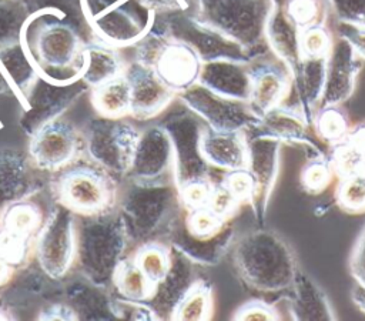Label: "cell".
Listing matches in <instances>:
<instances>
[{
	"label": "cell",
	"instance_id": "cell-36",
	"mask_svg": "<svg viewBox=\"0 0 365 321\" xmlns=\"http://www.w3.org/2000/svg\"><path fill=\"white\" fill-rule=\"evenodd\" d=\"M29 16L33 13H51L71 23L86 39L93 41L94 36L84 17L81 0H20Z\"/></svg>",
	"mask_w": 365,
	"mask_h": 321
},
{
	"label": "cell",
	"instance_id": "cell-10",
	"mask_svg": "<svg viewBox=\"0 0 365 321\" xmlns=\"http://www.w3.org/2000/svg\"><path fill=\"white\" fill-rule=\"evenodd\" d=\"M154 24L171 39L188 44L200 56L202 63L212 60L251 63L261 58L240 43L200 21L194 14H187L185 11L157 13Z\"/></svg>",
	"mask_w": 365,
	"mask_h": 321
},
{
	"label": "cell",
	"instance_id": "cell-20",
	"mask_svg": "<svg viewBox=\"0 0 365 321\" xmlns=\"http://www.w3.org/2000/svg\"><path fill=\"white\" fill-rule=\"evenodd\" d=\"M201 66L200 56L188 44L170 36L151 63V68L175 94L198 81Z\"/></svg>",
	"mask_w": 365,
	"mask_h": 321
},
{
	"label": "cell",
	"instance_id": "cell-30",
	"mask_svg": "<svg viewBox=\"0 0 365 321\" xmlns=\"http://www.w3.org/2000/svg\"><path fill=\"white\" fill-rule=\"evenodd\" d=\"M289 312L298 321L336 320L324 290L304 271L298 270L291 285Z\"/></svg>",
	"mask_w": 365,
	"mask_h": 321
},
{
	"label": "cell",
	"instance_id": "cell-42",
	"mask_svg": "<svg viewBox=\"0 0 365 321\" xmlns=\"http://www.w3.org/2000/svg\"><path fill=\"white\" fill-rule=\"evenodd\" d=\"M334 168L328 156H319L309 158L301 170V187L305 193L319 194L322 193L332 180Z\"/></svg>",
	"mask_w": 365,
	"mask_h": 321
},
{
	"label": "cell",
	"instance_id": "cell-51",
	"mask_svg": "<svg viewBox=\"0 0 365 321\" xmlns=\"http://www.w3.org/2000/svg\"><path fill=\"white\" fill-rule=\"evenodd\" d=\"M237 321H272L281 320L274 305L262 300H251L244 302L232 315Z\"/></svg>",
	"mask_w": 365,
	"mask_h": 321
},
{
	"label": "cell",
	"instance_id": "cell-24",
	"mask_svg": "<svg viewBox=\"0 0 365 321\" xmlns=\"http://www.w3.org/2000/svg\"><path fill=\"white\" fill-rule=\"evenodd\" d=\"M195 263L171 248V264L165 277L155 284L148 304L160 320H171L177 305L200 278Z\"/></svg>",
	"mask_w": 365,
	"mask_h": 321
},
{
	"label": "cell",
	"instance_id": "cell-33",
	"mask_svg": "<svg viewBox=\"0 0 365 321\" xmlns=\"http://www.w3.org/2000/svg\"><path fill=\"white\" fill-rule=\"evenodd\" d=\"M328 157L339 178L365 174V121L351 127L342 141L331 146Z\"/></svg>",
	"mask_w": 365,
	"mask_h": 321
},
{
	"label": "cell",
	"instance_id": "cell-48",
	"mask_svg": "<svg viewBox=\"0 0 365 321\" xmlns=\"http://www.w3.org/2000/svg\"><path fill=\"white\" fill-rule=\"evenodd\" d=\"M111 308L115 318L121 320H160L148 302L131 301L121 297H113Z\"/></svg>",
	"mask_w": 365,
	"mask_h": 321
},
{
	"label": "cell",
	"instance_id": "cell-37",
	"mask_svg": "<svg viewBox=\"0 0 365 321\" xmlns=\"http://www.w3.org/2000/svg\"><path fill=\"white\" fill-rule=\"evenodd\" d=\"M212 315V287L198 278L177 305L171 320L204 321Z\"/></svg>",
	"mask_w": 365,
	"mask_h": 321
},
{
	"label": "cell",
	"instance_id": "cell-1",
	"mask_svg": "<svg viewBox=\"0 0 365 321\" xmlns=\"http://www.w3.org/2000/svg\"><path fill=\"white\" fill-rule=\"evenodd\" d=\"M20 40L38 76L57 83L81 77L87 41L67 20L51 13H33L24 23Z\"/></svg>",
	"mask_w": 365,
	"mask_h": 321
},
{
	"label": "cell",
	"instance_id": "cell-50",
	"mask_svg": "<svg viewBox=\"0 0 365 321\" xmlns=\"http://www.w3.org/2000/svg\"><path fill=\"white\" fill-rule=\"evenodd\" d=\"M336 21L365 26V0H327Z\"/></svg>",
	"mask_w": 365,
	"mask_h": 321
},
{
	"label": "cell",
	"instance_id": "cell-44",
	"mask_svg": "<svg viewBox=\"0 0 365 321\" xmlns=\"http://www.w3.org/2000/svg\"><path fill=\"white\" fill-rule=\"evenodd\" d=\"M334 37L327 24H315L301 30L299 47L302 57H328L334 46Z\"/></svg>",
	"mask_w": 365,
	"mask_h": 321
},
{
	"label": "cell",
	"instance_id": "cell-17",
	"mask_svg": "<svg viewBox=\"0 0 365 321\" xmlns=\"http://www.w3.org/2000/svg\"><path fill=\"white\" fill-rule=\"evenodd\" d=\"M29 157L41 171H58L78 154L81 137L77 130L60 118L47 123L29 137Z\"/></svg>",
	"mask_w": 365,
	"mask_h": 321
},
{
	"label": "cell",
	"instance_id": "cell-53",
	"mask_svg": "<svg viewBox=\"0 0 365 321\" xmlns=\"http://www.w3.org/2000/svg\"><path fill=\"white\" fill-rule=\"evenodd\" d=\"M335 33L338 37L344 39L355 51L359 58L365 60V26L336 21Z\"/></svg>",
	"mask_w": 365,
	"mask_h": 321
},
{
	"label": "cell",
	"instance_id": "cell-4",
	"mask_svg": "<svg viewBox=\"0 0 365 321\" xmlns=\"http://www.w3.org/2000/svg\"><path fill=\"white\" fill-rule=\"evenodd\" d=\"M234 265L238 277L259 292L289 290L299 270L288 243L264 227L248 231L235 243Z\"/></svg>",
	"mask_w": 365,
	"mask_h": 321
},
{
	"label": "cell",
	"instance_id": "cell-35",
	"mask_svg": "<svg viewBox=\"0 0 365 321\" xmlns=\"http://www.w3.org/2000/svg\"><path fill=\"white\" fill-rule=\"evenodd\" d=\"M113 288L115 295L121 298L148 302L153 297L155 284L141 271L133 257H125L115 270Z\"/></svg>",
	"mask_w": 365,
	"mask_h": 321
},
{
	"label": "cell",
	"instance_id": "cell-41",
	"mask_svg": "<svg viewBox=\"0 0 365 321\" xmlns=\"http://www.w3.org/2000/svg\"><path fill=\"white\" fill-rule=\"evenodd\" d=\"M27 17L20 0H0V47L20 40Z\"/></svg>",
	"mask_w": 365,
	"mask_h": 321
},
{
	"label": "cell",
	"instance_id": "cell-43",
	"mask_svg": "<svg viewBox=\"0 0 365 321\" xmlns=\"http://www.w3.org/2000/svg\"><path fill=\"white\" fill-rule=\"evenodd\" d=\"M335 197L338 205L346 213L365 211V174L341 178Z\"/></svg>",
	"mask_w": 365,
	"mask_h": 321
},
{
	"label": "cell",
	"instance_id": "cell-8",
	"mask_svg": "<svg viewBox=\"0 0 365 321\" xmlns=\"http://www.w3.org/2000/svg\"><path fill=\"white\" fill-rule=\"evenodd\" d=\"M160 124L170 136L174 151V184L211 178V165L201 153V134L207 126L178 97L160 114Z\"/></svg>",
	"mask_w": 365,
	"mask_h": 321
},
{
	"label": "cell",
	"instance_id": "cell-15",
	"mask_svg": "<svg viewBox=\"0 0 365 321\" xmlns=\"http://www.w3.org/2000/svg\"><path fill=\"white\" fill-rule=\"evenodd\" d=\"M125 178L141 183L174 181V151L168 133L160 124L140 131Z\"/></svg>",
	"mask_w": 365,
	"mask_h": 321
},
{
	"label": "cell",
	"instance_id": "cell-47",
	"mask_svg": "<svg viewBox=\"0 0 365 321\" xmlns=\"http://www.w3.org/2000/svg\"><path fill=\"white\" fill-rule=\"evenodd\" d=\"M240 204H252L255 195V178L248 168L225 171L220 180Z\"/></svg>",
	"mask_w": 365,
	"mask_h": 321
},
{
	"label": "cell",
	"instance_id": "cell-34",
	"mask_svg": "<svg viewBox=\"0 0 365 321\" xmlns=\"http://www.w3.org/2000/svg\"><path fill=\"white\" fill-rule=\"evenodd\" d=\"M91 103L98 116L125 117L130 114L131 94L125 76H118L91 88Z\"/></svg>",
	"mask_w": 365,
	"mask_h": 321
},
{
	"label": "cell",
	"instance_id": "cell-56",
	"mask_svg": "<svg viewBox=\"0 0 365 321\" xmlns=\"http://www.w3.org/2000/svg\"><path fill=\"white\" fill-rule=\"evenodd\" d=\"M155 13L187 11L191 0H144Z\"/></svg>",
	"mask_w": 365,
	"mask_h": 321
},
{
	"label": "cell",
	"instance_id": "cell-39",
	"mask_svg": "<svg viewBox=\"0 0 365 321\" xmlns=\"http://www.w3.org/2000/svg\"><path fill=\"white\" fill-rule=\"evenodd\" d=\"M133 260L141 271L157 284L161 281L171 264V247L167 243H147L134 250Z\"/></svg>",
	"mask_w": 365,
	"mask_h": 321
},
{
	"label": "cell",
	"instance_id": "cell-38",
	"mask_svg": "<svg viewBox=\"0 0 365 321\" xmlns=\"http://www.w3.org/2000/svg\"><path fill=\"white\" fill-rule=\"evenodd\" d=\"M41 208L29 198L17 201L6 208L0 217V227L26 237L37 235L43 224Z\"/></svg>",
	"mask_w": 365,
	"mask_h": 321
},
{
	"label": "cell",
	"instance_id": "cell-16",
	"mask_svg": "<svg viewBox=\"0 0 365 321\" xmlns=\"http://www.w3.org/2000/svg\"><path fill=\"white\" fill-rule=\"evenodd\" d=\"M251 136H247L245 133L248 144L247 168L255 178V195L251 207L259 227H264L268 203L279 171L282 143L258 130H251Z\"/></svg>",
	"mask_w": 365,
	"mask_h": 321
},
{
	"label": "cell",
	"instance_id": "cell-54",
	"mask_svg": "<svg viewBox=\"0 0 365 321\" xmlns=\"http://www.w3.org/2000/svg\"><path fill=\"white\" fill-rule=\"evenodd\" d=\"M349 268L352 277L356 280L358 284L365 285V224L358 235V240L352 248Z\"/></svg>",
	"mask_w": 365,
	"mask_h": 321
},
{
	"label": "cell",
	"instance_id": "cell-18",
	"mask_svg": "<svg viewBox=\"0 0 365 321\" xmlns=\"http://www.w3.org/2000/svg\"><path fill=\"white\" fill-rule=\"evenodd\" d=\"M124 76L130 84V116L135 120L158 117L177 98V94L150 66L134 60L125 66Z\"/></svg>",
	"mask_w": 365,
	"mask_h": 321
},
{
	"label": "cell",
	"instance_id": "cell-59",
	"mask_svg": "<svg viewBox=\"0 0 365 321\" xmlns=\"http://www.w3.org/2000/svg\"><path fill=\"white\" fill-rule=\"evenodd\" d=\"M272 6H278V7H287L288 0H271Z\"/></svg>",
	"mask_w": 365,
	"mask_h": 321
},
{
	"label": "cell",
	"instance_id": "cell-3",
	"mask_svg": "<svg viewBox=\"0 0 365 321\" xmlns=\"http://www.w3.org/2000/svg\"><path fill=\"white\" fill-rule=\"evenodd\" d=\"M115 207L124 221L131 248L165 243L171 224L181 207L174 181L141 183L124 178L115 191Z\"/></svg>",
	"mask_w": 365,
	"mask_h": 321
},
{
	"label": "cell",
	"instance_id": "cell-9",
	"mask_svg": "<svg viewBox=\"0 0 365 321\" xmlns=\"http://www.w3.org/2000/svg\"><path fill=\"white\" fill-rule=\"evenodd\" d=\"M140 130L124 117L98 116L83 133V146L90 161L117 183L127 177Z\"/></svg>",
	"mask_w": 365,
	"mask_h": 321
},
{
	"label": "cell",
	"instance_id": "cell-28",
	"mask_svg": "<svg viewBox=\"0 0 365 321\" xmlns=\"http://www.w3.org/2000/svg\"><path fill=\"white\" fill-rule=\"evenodd\" d=\"M299 27L287 13V7L272 6L265 24V41L274 56L287 66L294 76L302 60L299 47Z\"/></svg>",
	"mask_w": 365,
	"mask_h": 321
},
{
	"label": "cell",
	"instance_id": "cell-58",
	"mask_svg": "<svg viewBox=\"0 0 365 321\" xmlns=\"http://www.w3.org/2000/svg\"><path fill=\"white\" fill-rule=\"evenodd\" d=\"M11 274H13V265H10L6 260L0 257V285L7 284Z\"/></svg>",
	"mask_w": 365,
	"mask_h": 321
},
{
	"label": "cell",
	"instance_id": "cell-29",
	"mask_svg": "<svg viewBox=\"0 0 365 321\" xmlns=\"http://www.w3.org/2000/svg\"><path fill=\"white\" fill-rule=\"evenodd\" d=\"M113 294L110 288L93 284L78 274L77 280L64 287V302L78 320H113Z\"/></svg>",
	"mask_w": 365,
	"mask_h": 321
},
{
	"label": "cell",
	"instance_id": "cell-45",
	"mask_svg": "<svg viewBox=\"0 0 365 321\" xmlns=\"http://www.w3.org/2000/svg\"><path fill=\"white\" fill-rule=\"evenodd\" d=\"M287 13L299 30H304L315 24H324L328 7L322 0H288Z\"/></svg>",
	"mask_w": 365,
	"mask_h": 321
},
{
	"label": "cell",
	"instance_id": "cell-11",
	"mask_svg": "<svg viewBox=\"0 0 365 321\" xmlns=\"http://www.w3.org/2000/svg\"><path fill=\"white\" fill-rule=\"evenodd\" d=\"M74 220L76 214L57 201L47 213L36 235V255L38 267L51 280L66 277L74 265Z\"/></svg>",
	"mask_w": 365,
	"mask_h": 321
},
{
	"label": "cell",
	"instance_id": "cell-23",
	"mask_svg": "<svg viewBox=\"0 0 365 321\" xmlns=\"http://www.w3.org/2000/svg\"><path fill=\"white\" fill-rule=\"evenodd\" d=\"M359 71V57L344 39L336 36L327 58L325 88L319 104L341 106L344 101H346L355 90Z\"/></svg>",
	"mask_w": 365,
	"mask_h": 321
},
{
	"label": "cell",
	"instance_id": "cell-6",
	"mask_svg": "<svg viewBox=\"0 0 365 321\" xmlns=\"http://www.w3.org/2000/svg\"><path fill=\"white\" fill-rule=\"evenodd\" d=\"M271 9V0H197L194 16L262 57L268 50L265 24Z\"/></svg>",
	"mask_w": 365,
	"mask_h": 321
},
{
	"label": "cell",
	"instance_id": "cell-55",
	"mask_svg": "<svg viewBox=\"0 0 365 321\" xmlns=\"http://www.w3.org/2000/svg\"><path fill=\"white\" fill-rule=\"evenodd\" d=\"M38 320H78L66 302L51 304L38 312Z\"/></svg>",
	"mask_w": 365,
	"mask_h": 321
},
{
	"label": "cell",
	"instance_id": "cell-21",
	"mask_svg": "<svg viewBox=\"0 0 365 321\" xmlns=\"http://www.w3.org/2000/svg\"><path fill=\"white\" fill-rule=\"evenodd\" d=\"M257 60L251 63V91L248 104L261 118L269 110L282 106L292 90V76L281 61Z\"/></svg>",
	"mask_w": 365,
	"mask_h": 321
},
{
	"label": "cell",
	"instance_id": "cell-31",
	"mask_svg": "<svg viewBox=\"0 0 365 321\" xmlns=\"http://www.w3.org/2000/svg\"><path fill=\"white\" fill-rule=\"evenodd\" d=\"M328 57H302L297 73L292 76V88L297 96V107L312 123L315 104L321 103L325 78H327Z\"/></svg>",
	"mask_w": 365,
	"mask_h": 321
},
{
	"label": "cell",
	"instance_id": "cell-40",
	"mask_svg": "<svg viewBox=\"0 0 365 321\" xmlns=\"http://www.w3.org/2000/svg\"><path fill=\"white\" fill-rule=\"evenodd\" d=\"M312 126L318 137L329 147L342 141L351 130L349 120L339 106H321L314 114Z\"/></svg>",
	"mask_w": 365,
	"mask_h": 321
},
{
	"label": "cell",
	"instance_id": "cell-2",
	"mask_svg": "<svg viewBox=\"0 0 365 321\" xmlns=\"http://www.w3.org/2000/svg\"><path fill=\"white\" fill-rule=\"evenodd\" d=\"M74 230V267L78 274L96 285L113 290L115 270L131 248L115 204L96 214H76Z\"/></svg>",
	"mask_w": 365,
	"mask_h": 321
},
{
	"label": "cell",
	"instance_id": "cell-14",
	"mask_svg": "<svg viewBox=\"0 0 365 321\" xmlns=\"http://www.w3.org/2000/svg\"><path fill=\"white\" fill-rule=\"evenodd\" d=\"M177 97L212 130L247 133L255 130L261 123L248 101L224 97L200 83L192 84Z\"/></svg>",
	"mask_w": 365,
	"mask_h": 321
},
{
	"label": "cell",
	"instance_id": "cell-19",
	"mask_svg": "<svg viewBox=\"0 0 365 321\" xmlns=\"http://www.w3.org/2000/svg\"><path fill=\"white\" fill-rule=\"evenodd\" d=\"M29 154L0 150V217L11 204L27 200L41 188V177Z\"/></svg>",
	"mask_w": 365,
	"mask_h": 321
},
{
	"label": "cell",
	"instance_id": "cell-12",
	"mask_svg": "<svg viewBox=\"0 0 365 321\" xmlns=\"http://www.w3.org/2000/svg\"><path fill=\"white\" fill-rule=\"evenodd\" d=\"M90 87L81 80L70 83L50 81L38 76L20 100L19 127L27 136L63 116Z\"/></svg>",
	"mask_w": 365,
	"mask_h": 321
},
{
	"label": "cell",
	"instance_id": "cell-25",
	"mask_svg": "<svg viewBox=\"0 0 365 321\" xmlns=\"http://www.w3.org/2000/svg\"><path fill=\"white\" fill-rule=\"evenodd\" d=\"M251 63L235 60L205 61L201 66L197 83L224 97L248 101L251 91Z\"/></svg>",
	"mask_w": 365,
	"mask_h": 321
},
{
	"label": "cell",
	"instance_id": "cell-26",
	"mask_svg": "<svg viewBox=\"0 0 365 321\" xmlns=\"http://www.w3.org/2000/svg\"><path fill=\"white\" fill-rule=\"evenodd\" d=\"M200 146L204 158L212 168L230 171L248 165L245 131H218L205 126Z\"/></svg>",
	"mask_w": 365,
	"mask_h": 321
},
{
	"label": "cell",
	"instance_id": "cell-46",
	"mask_svg": "<svg viewBox=\"0 0 365 321\" xmlns=\"http://www.w3.org/2000/svg\"><path fill=\"white\" fill-rule=\"evenodd\" d=\"M31 238L0 227V257L13 267L21 265L30 254Z\"/></svg>",
	"mask_w": 365,
	"mask_h": 321
},
{
	"label": "cell",
	"instance_id": "cell-22",
	"mask_svg": "<svg viewBox=\"0 0 365 321\" xmlns=\"http://www.w3.org/2000/svg\"><path fill=\"white\" fill-rule=\"evenodd\" d=\"M312 123L298 107L282 104L265 113L255 130L277 138L282 144H304L319 156H328L329 151L324 148V141L315 130L312 131Z\"/></svg>",
	"mask_w": 365,
	"mask_h": 321
},
{
	"label": "cell",
	"instance_id": "cell-49",
	"mask_svg": "<svg viewBox=\"0 0 365 321\" xmlns=\"http://www.w3.org/2000/svg\"><path fill=\"white\" fill-rule=\"evenodd\" d=\"M214 188V181L210 180H200V181H192L190 184L182 185L178 190L181 203L188 207V208H200V207H207L212 194Z\"/></svg>",
	"mask_w": 365,
	"mask_h": 321
},
{
	"label": "cell",
	"instance_id": "cell-57",
	"mask_svg": "<svg viewBox=\"0 0 365 321\" xmlns=\"http://www.w3.org/2000/svg\"><path fill=\"white\" fill-rule=\"evenodd\" d=\"M351 295H352V301L358 305V308L365 312V285L356 284L352 288Z\"/></svg>",
	"mask_w": 365,
	"mask_h": 321
},
{
	"label": "cell",
	"instance_id": "cell-13",
	"mask_svg": "<svg viewBox=\"0 0 365 321\" xmlns=\"http://www.w3.org/2000/svg\"><path fill=\"white\" fill-rule=\"evenodd\" d=\"M118 183L96 167H71L56 183L57 201L76 214H96L115 204Z\"/></svg>",
	"mask_w": 365,
	"mask_h": 321
},
{
	"label": "cell",
	"instance_id": "cell-5",
	"mask_svg": "<svg viewBox=\"0 0 365 321\" xmlns=\"http://www.w3.org/2000/svg\"><path fill=\"white\" fill-rule=\"evenodd\" d=\"M235 241V224L210 207H181L165 243L197 265H217Z\"/></svg>",
	"mask_w": 365,
	"mask_h": 321
},
{
	"label": "cell",
	"instance_id": "cell-32",
	"mask_svg": "<svg viewBox=\"0 0 365 321\" xmlns=\"http://www.w3.org/2000/svg\"><path fill=\"white\" fill-rule=\"evenodd\" d=\"M125 71V64L117 51V47L103 43L100 40L88 41L84 47V63L81 70V80L94 88L107 83Z\"/></svg>",
	"mask_w": 365,
	"mask_h": 321
},
{
	"label": "cell",
	"instance_id": "cell-7",
	"mask_svg": "<svg viewBox=\"0 0 365 321\" xmlns=\"http://www.w3.org/2000/svg\"><path fill=\"white\" fill-rule=\"evenodd\" d=\"M81 7L94 40L117 49L135 46L157 16L144 0H81Z\"/></svg>",
	"mask_w": 365,
	"mask_h": 321
},
{
	"label": "cell",
	"instance_id": "cell-27",
	"mask_svg": "<svg viewBox=\"0 0 365 321\" xmlns=\"http://www.w3.org/2000/svg\"><path fill=\"white\" fill-rule=\"evenodd\" d=\"M37 77V68L21 40L0 47V96L20 101Z\"/></svg>",
	"mask_w": 365,
	"mask_h": 321
},
{
	"label": "cell",
	"instance_id": "cell-52",
	"mask_svg": "<svg viewBox=\"0 0 365 321\" xmlns=\"http://www.w3.org/2000/svg\"><path fill=\"white\" fill-rule=\"evenodd\" d=\"M240 205L241 204L237 201V198L228 191V188L221 181L218 183L214 181L212 194L207 207H210L215 214L221 217L231 218L234 217Z\"/></svg>",
	"mask_w": 365,
	"mask_h": 321
}]
</instances>
